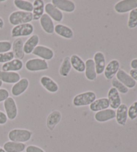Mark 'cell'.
<instances>
[{
  "instance_id": "6da1fadb",
  "label": "cell",
  "mask_w": 137,
  "mask_h": 152,
  "mask_svg": "<svg viewBox=\"0 0 137 152\" xmlns=\"http://www.w3.org/2000/svg\"><path fill=\"white\" fill-rule=\"evenodd\" d=\"M9 22L11 25L15 26L17 25L31 23L33 21V15L31 12H26L20 10L13 12L9 15Z\"/></svg>"
},
{
  "instance_id": "7a4b0ae2",
  "label": "cell",
  "mask_w": 137,
  "mask_h": 152,
  "mask_svg": "<svg viewBox=\"0 0 137 152\" xmlns=\"http://www.w3.org/2000/svg\"><path fill=\"white\" fill-rule=\"evenodd\" d=\"M96 99V95L94 91H90L76 95L73 99L72 104L76 107L90 105Z\"/></svg>"
},
{
  "instance_id": "3957f363",
  "label": "cell",
  "mask_w": 137,
  "mask_h": 152,
  "mask_svg": "<svg viewBox=\"0 0 137 152\" xmlns=\"http://www.w3.org/2000/svg\"><path fill=\"white\" fill-rule=\"evenodd\" d=\"M32 135L33 133L28 129H14L9 132L8 138L11 141L24 143L31 140Z\"/></svg>"
},
{
  "instance_id": "277c9868",
  "label": "cell",
  "mask_w": 137,
  "mask_h": 152,
  "mask_svg": "<svg viewBox=\"0 0 137 152\" xmlns=\"http://www.w3.org/2000/svg\"><path fill=\"white\" fill-rule=\"evenodd\" d=\"M34 32V27L31 23H24L14 26L12 29L11 35L12 38H21L31 36Z\"/></svg>"
},
{
  "instance_id": "5b68a950",
  "label": "cell",
  "mask_w": 137,
  "mask_h": 152,
  "mask_svg": "<svg viewBox=\"0 0 137 152\" xmlns=\"http://www.w3.org/2000/svg\"><path fill=\"white\" fill-rule=\"evenodd\" d=\"M25 67L26 70L30 72H39L48 70L49 65L46 60L35 58L28 60L26 62Z\"/></svg>"
},
{
  "instance_id": "8992f818",
  "label": "cell",
  "mask_w": 137,
  "mask_h": 152,
  "mask_svg": "<svg viewBox=\"0 0 137 152\" xmlns=\"http://www.w3.org/2000/svg\"><path fill=\"white\" fill-rule=\"evenodd\" d=\"M137 8L136 0H122L114 5V11L118 14H125Z\"/></svg>"
},
{
  "instance_id": "52a82bcc",
  "label": "cell",
  "mask_w": 137,
  "mask_h": 152,
  "mask_svg": "<svg viewBox=\"0 0 137 152\" xmlns=\"http://www.w3.org/2000/svg\"><path fill=\"white\" fill-rule=\"evenodd\" d=\"M4 107L7 119L13 121L17 116V107L14 99L9 96L4 102Z\"/></svg>"
},
{
  "instance_id": "ba28073f",
  "label": "cell",
  "mask_w": 137,
  "mask_h": 152,
  "mask_svg": "<svg viewBox=\"0 0 137 152\" xmlns=\"http://www.w3.org/2000/svg\"><path fill=\"white\" fill-rule=\"evenodd\" d=\"M34 56L39 57L46 61L51 60L54 57V52L52 48L43 45H38L32 52Z\"/></svg>"
},
{
  "instance_id": "9c48e42d",
  "label": "cell",
  "mask_w": 137,
  "mask_h": 152,
  "mask_svg": "<svg viewBox=\"0 0 137 152\" xmlns=\"http://www.w3.org/2000/svg\"><path fill=\"white\" fill-rule=\"evenodd\" d=\"M120 70V62L117 59L111 60L107 64L104 71V76L108 80H112Z\"/></svg>"
},
{
  "instance_id": "30bf717a",
  "label": "cell",
  "mask_w": 137,
  "mask_h": 152,
  "mask_svg": "<svg viewBox=\"0 0 137 152\" xmlns=\"http://www.w3.org/2000/svg\"><path fill=\"white\" fill-rule=\"evenodd\" d=\"M44 11L48 16L52 18V20L56 22H61L64 18L63 12L55 7L52 3H48L45 5Z\"/></svg>"
},
{
  "instance_id": "8fae6325",
  "label": "cell",
  "mask_w": 137,
  "mask_h": 152,
  "mask_svg": "<svg viewBox=\"0 0 137 152\" xmlns=\"http://www.w3.org/2000/svg\"><path fill=\"white\" fill-rule=\"evenodd\" d=\"M52 4L61 12L72 13L75 11V3L70 0H52Z\"/></svg>"
},
{
  "instance_id": "7c38bea8",
  "label": "cell",
  "mask_w": 137,
  "mask_h": 152,
  "mask_svg": "<svg viewBox=\"0 0 137 152\" xmlns=\"http://www.w3.org/2000/svg\"><path fill=\"white\" fill-rule=\"evenodd\" d=\"M30 85V81L26 78H23L14 84L11 89L12 95L15 96H19L24 93L28 90Z\"/></svg>"
},
{
  "instance_id": "4fadbf2b",
  "label": "cell",
  "mask_w": 137,
  "mask_h": 152,
  "mask_svg": "<svg viewBox=\"0 0 137 152\" xmlns=\"http://www.w3.org/2000/svg\"><path fill=\"white\" fill-rule=\"evenodd\" d=\"M93 60L95 64L97 75L103 74L106 68V57L103 52L98 51L94 54Z\"/></svg>"
},
{
  "instance_id": "5bb4252c",
  "label": "cell",
  "mask_w": 137,
  "mask_h": 152,
  "mask_svg": "<svg viewBox=\"0 0 137 152\" xmlns=\"http://www.w3.org/2000/svg\"><path fill=\"white\" fill-rule=\"evenodd\" d=\"M41 85L50 93H56L59 91L58 83L48 76H42L39 80Z\"/></svg>"
},
{
  "instance_id": "9a60e30c",
  "label": "cell",
  "mask_w": 137,
  "mask_h": 152,
  "mask_svg": "<svg viewBox=\"0 0 137 152\" xmlns=\"http://www.w3.org/2000/svg\"><path fill=\"white\" fill-rule=\"evenodd\" d=\"M107 99L109 101L110 107L113 110L117 109L122 104L120 93L118 92L117 89L113 87H111L109 89V92H108Z\"/></svg>"
},
{
  "instance_id": "2e32d148",
  "label": "cell",
  "mask_w": 137,
  "mask_h": 152,
  "mask_svg": "<svg viewBox=\"0 0 137 152\" xmlns=\"http://www.w3.org/2000/svg\"><path fill=\"white\" fill-rule=\"evenodd\" d=\"M117 79L122 83L128 88H133L136 85V82L132 78L130 75L122 69H120L117 74Z\"/></svg>"
},
{
  "instance_id": "e0dca14e",
  "label": "cell",
  "mask_w": 137,
  "mask_h": 152,
  "mask_svg": "<svg viewBox=\"0 0 137 152\" xmlns=\"http://www.w3.org/2000/svg\"><path fill=\"white\" fill-rule=\"evenodd\" d=\"M54 32L58 36L63 38L68 39V40L72 39L74 38V35L72 28L68 27L66 25L62 24V23H58L57 25L55 26Z\"/></svg>"
},
{
  "instance_id": "ac0fdd59",
  "label": "cell",
  "mask_w": 137,
  "mask_h": 152,
  "mask_svg": "<svg viewBox=\"0 0 137 152\" xmlns=\"http://www.w3.org/2000/svg\"><path fill=\"white\" fill-rule=\"evenodd\" d=\"M116 117V111L112 109H107L96 112L94 115V119L99 123H104L114 119Z\"/></svg>"
},
{
  "instance_id": "d6986e66",
  "label": "cell",
  "mask_w": 137,
  "mask_h": 152,
  "mask_svg": "<svg viewBox=\"0 0 137 152\" xmlns=\"http://www.w3.org/2000/svg\"><path fill=\"white\" fill-rule=\"evenodd\" d=\"M62 119V113L58 110H54L49 114L46 120V126L50 131L54 130Z\"/></svg>"
},
{
  "instance_id": "ffe728a7",
  "label": "cell",
  "mask_w": 137,
  "mask_h": 152,
  "mask_svg": "<svg viewBox=\"0 0 137 152\" xmlns=\"http://www.w3.org/2000/svg\"><path fill=\"white\" fill-rule=\"evenodd\" d=\"M39 23H40L42 30L46 34H52L54 33L55 25L54 21L46 14H44L39 19Z\"/></svg>"
},
{
  "instance_id": "44dd1931",
  "label": "cell",
  "mask_w": 137,
  "mask_h": 152,
  "mask_svg": "<svg viewBox=\"0 0 137 152\" xmlns=\"http://www.w3.org/2000/svg\"><path fill=\"white\" fill-rule=\"evenodd\" d=\"M23 67V62L22 60L14 58L10 62L3 64L1 66V70L4 72H16L22 70Z\"/></svg>"
},
{
  "instance_id": "7402d4cb",
  "label": "cell",
  "mask_w": 137,
  "mask_h": 152,
  "mask_svg": "<svg viewBox=\"0 0 137 152\" xmlns=\"http://www.w3.org/2000/svg\"><path fill=\"white\" fill-rule=\"evenodd\" d=\"M84 73H85V77L87 80L90 81L96 80L97 78V74L93 59L88 58L86 60Z\"/></svg>"
},
{
  "instance_id": "603a6c76",
  "label": "cell",
  "mask_w": 137,
  "mask_h": 152,
  "mask_svg": "<svg viewBox=\"0 0 137 152\" xmlns=\"http://www.w3.org/2000/svg\"><path fill=\"white\" fill-rule=\"evenodd\" d=\"M0 79L6 84H15L21 79V76L16 72H4L0 70Z\"/></svg>"
},
{
  "instance_id": "cb8c5ba5",
  "label": "cell",
  "mask_w": 137,
  "mask_h": 152,
  "mask_svg": "<svg viewBox=\"0 0 137 152\" xmlns=\"http://www.w3.org/2000/svg\"><path fill=\"white\" fill-rule=\"evenodd\" d=\"M39 42V36L38 34L31 35L23 44V50H24L25 54H32L34 49L38 46Z\"/></svg>"
},
{
  "instance_id": "d4e9b609",
  "label": "cell",
  "mask_w": 137,
  "mask_h": 152,
  "mask_svg": "<svg viewBox=\"0 0 137 152\" xmlns=\"http://www.w3.org/2000/svg\"><path fill=\"white\" fill-rule=\"evenodd\" d=\"M128 107L125 104H121L116 112V120L118 125L125 126L128 119Z\"/></svg>"
},
{
  "instance_id": "484cf974",
  "label": "cell",
  "mask_w": 137,
  "mask_h": 152,
  "mask_svg": "<svg viewBox=\"0 0 137 152\" xmlns=\"http://www.w3.org/2000/svg\"><path fill=\"white\" fill-rule=\"evenodd\" d=\"M23 41L21 38L15 39L12 44V52H14L15 58L22 60L24 58L25 52L23 50Z\"/></svg>"
},
{
  "instance_id": "4316f807",
  "label": "cell",
  "mask_w": 137,
  "mask_h": 152,
  "mask_svg": "<svg viewBox=\"0 0 137 152\" xmlns=\"http://www.w3.org/2000/svg\"><path fill=\"white\" fill-rule=\"evenodd\" d=\"M110 107V103L109 99L106 97L100 98L96 99L93 103L89 105L90 109L93 112H98L109 109Z\"/></svg>"
},
{
  "instance_id": "83f0119b",
  "label": "cell",
  "mask_w": 137,
  "mask_h": 152,
  "mask_svg": "<svg viewBox=\"0 0 137 152\" xmlns=\"http://www.w3.org/2000/svg\"><path fill=\"white\" fill-rule=\"evenodd\" d=\"M45 4L42 0H35L33 3V20H39L41 17L44 14Z\"/></svg>"
},
{
  "instance_id": "f1b7e54d",
  "label": "cell",
  "mask_w": 137,
  "mask_h": 152,
  "mask_svg": "<svg viewBox=\"0 0 137 152\" xmlns=\"http://www.w3.org/2000/svg\"><path fill=\"white\" fill-rule=\"evenodd\" d=\"M72 67L76 72L82 73L85 70V62L78 54H72L70 56Z\"/></svg>"
},
{
  "instance_id": "f546056e",
  "label": "cell",
  "mask_w": 137,
  "mask_h": 152,
  "mask_svg": "<svg viewBox=\"0 0 137 152\" xmlns=\"http://www.w3.org/2000/svg\"><path fill=\"white\" fill-rule=\"evenodd\" d=\"M3 148L6 152H22L26 149V145L25 143L9 141L4 143Z\"/></svg>"
},
{
  "instance_id": "4dcf8cb0",
  "label": "cell",
  "mask_w": 137,
  "mask_h": 152,
  "mask_svg": "<svg viewBox=\"0 0 137 152\" xmlns=\"http://www.w3.org/2000/svg\"><path fill=\"white\" fill-rule=\"evenodd\" d=\"M70 56H66L60 65L59 69V74L63 77H67L69 75L72 69Z\"/></svg>"
},
{
  "instance_id": "1f68e13d",
  "label": "cell",
  "mask_w": 137,
  "mask_h": 152,
  "mask_svg": "<svg viewBox=\"0 0 137 152\" xmlns=\"http://www.w3.org/2000/svg\"><path fill=\"white\" fill-rule=\"evenodd\" d=\"M14 6L20 11L26 12H32L33 4L26 0H15L14 1Z\"/></svg>"
},
{
  "instance_id": "d6a6232c",
  "label": "cell",
  "mask_w": 137,
  "mask_h": 152,
  "mask_svg": "<svg viewBox=\"0 0 137 152\" xmlns=\"http://www.w3.org/2000/svg\"><path fill=\"white\" fill-rule=\"evenodd\" d=\"M112 87L117 89L118 93L123 94V95L128 93L129 91V89L122 83H121L117 78H113L112 79Z\"/></svg>"
},
{
  "instance_id": "836d02e7",
  "label": "cell",
  "mask_w": 137,
  "mask_h": 152,
  "mask_svg": "<svg viewBox=\"0 0 137 152\" xmlns=\"http://www.w3.org/2000/svg\"><path fill=\"white\" fill-rule=\"evenodd\" d=\"M128 27L130 29H134L137 27V8L132 10L129 13Z\"/></svg>"
},
{
  "instance_id": "e575fe53",
  "label": "cell",
  "mask_w": 137,
  "mask_h": 152,
  "mask_svg": "<svg viewBox=\"0 0 137 152\" xmlns=\"http://www.w3.org/2000/svg\"><path fill=\"white\" fill-rule=\"evenodd\" d=\"M14 54L12 51L0 54V63L5 64L14 59Z\"/></svg>"
},
{
  "instance_id": "d590c367",
  "label": "cell",
  "mask_w": 137,
  "mask_h": 152,
  "mask_svg": "<svg viewBox=\"0 0 137 152\" xmlns=\"http://www.w3.org/2000/svg\"><path fill=\"white\" fill-rule=\"evenodd\" d=\"M128 117L131 120H134L137 118V101L134 102L128 108Z\"/></svg>"
},
{
  "instance_id": "8d00e7d4",
  "label": "cell",
  "mask_w": 137,
  "mask_h": 152,
  "mask_svg": "<svg viewBox=\"0 0 137 152\" xmlns=\"http://www.w3.org/2000/svg\"><path fill=\"white\" fill-rule=\"evenodd\" d=\"M12 48V44L8 40L0 41V54L5 53L11 51Z\"/></svg>"
},
{
  "instance_id": "74e56055",
  "label": "cell",
  "mask_w": 137,
  "mask_h": 152,
  "mask_svg": "<svg viewBox=\"0 0 137 152\" xmlns=\"http://www.w3.org/2000/svg\"><path fill=\"white\" fill-rule=\"evenodd\" d=\"M9 96V91L6 88H0V103L4 102Z\"/></svg>"
},
{
  "instance_id": "f35d334b",
  "label": "cell",
  "mask_w": 137,
  "mask_h": 152,
  "mask_svg": "<svg viewBox=\"0 0 137 152\" xmlns=\"http://www.w3.org/2000/svg\"><path fill=\"white\" fill-rule=\"evenodd\" d=\"M26 152H45L43 149L34 145H30L26 147Z\"/></svg>"
},
{
  "instance_id": "ab89813d",
  "label": "cell",
  "mask_w": 137,
  "mask_h": 152,
  "mask_svg": "<svg viewBox=\"0 0 137 152\" xmlns=\"http://www.w3.org/2000/svg\"><path fill=\"white\" fill-rule=\"evenodd\" d=\"M7 117L4 112L0 111V125H4L7 122Z\"/></svg>"
},
{
  "instance_id": "60d3db41",
  "label": "cell",
  "mask_w": 137,
  "mask_h": 152,
  "mask_svg": "<svg viewBox=\"0 0 137 152\" xmlns=\"http://www.w3.org/2000/svg\"><path fill=\"white\" fill-rule=\"evenodd\" d=\"M130 76L133 78V79L136 81H137V70L135 69H131L130 70Z\"/></svg>"
},
{
  "instance_id": "b9f144b4",
  "label": "cell",
  "mask_w": 137,
  "mask_h": 152,
  "mask_svg": "<svg viewBox=\"0 0 137 152\" xmlns=\"http://www.w3.org/2000/svg\"><path fill=\"white\" fill-rule=\"evenodd\" d=\"M130 67L132 68V69L137 70V58H134L131 60Z\"/></svg>"
},
{
  "instance_id": "7bdbcfd3",
  "label": "cell",
  "mask_w": 137,
  "mask_h": 152,
  "mask_svg": "<svg viewBox=\"0 0 137 152\" xmlns=\"http://www.w3.org/2000/svg\"><path fill=\"white\" fill-rule=\"evenodd\" d=\"M4 26H5V22L3 20V18H2L1 16H0V29H3L4 28Z\"/></svg>"
},
{
  "instance_id": "ee69618b",
  "label": "cell",
  "mask_w": 137,
  "mask_h": 152,
  "mask_svg": "<svg viewBox=\"0 0 137 152\" xmlns=\"http://www.w3.org/2000/svg\"><path fill=\"white\" fill-rule=\"evenodd\" d=\"M0 152H6V151L4 150V148H2L1 147H0Z\"/></svg>"
},
{
  "instance_id": "f6af8a7d",
  "label": "cell",
  "mask_w": 137,
  "mask_h": 152,
  "mask_svg": "<svg viewBox=\"0 0 137 152\" xmlns=\"http://www.w3.org/2000/svg\"><path fill=\"white\" fill-rule=\"evenodd\" d=\"M2 85H3V83H2V81L1 80V79H0V88H1Z\"/></svg>"
},
{
  "instance_id": "bcb514c9",
  "label": "cell",
  "mask_w": 137,
  "mask_h": 152,
  "mask_svg": "<svg viewBox=\"0 0 137 152\" xmlns=\"http://www.w3.org/2000/svg\"></svg>"
}]
</instances>
